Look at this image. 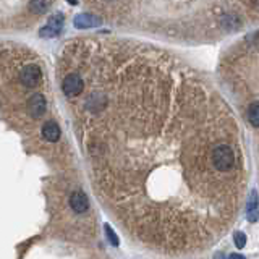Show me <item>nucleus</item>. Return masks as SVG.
Segmentation results:
<instances>
[{
	"label": "nucleus",
	"instance_id": "1",
	"mask_svg": "<svg viewBox=\"0 0 259 259\" xmlns=\"http://www.w3.org/2000/svg\"><path fill=\"white\" fill-rule=\"evenodd\" d=\"M211 159H212V165L215 167V170L228 172V170H232L235 165V153L230 146L220 145L212 151Z\"/></svg>",
	"mask_w": 259,
	"mask_h": 259
},
{
	"label": "nucleus",
	"instance_id": "2",
	"mask_svg": "<svg viewBox=\"0 0 259 259\" xmlns=\"http://www.w3.org/2000/svg\"><path fill=\"white\" fill-rule=\"evenodd\" d=\"M42 80V71L39 68V65L30 63L21 70L20 73V81L25 88H36Z\"/></svg>",
	"mask_w": 259,
	"mask_h": 259
},
{
	"label": "nucleus",
	"instance_id": "3",
	"mask_svg": "<svg viewBox=\"0 0 259 259\" xmlns=\"http://www.w3.org/2000/svg\"><path fill=\"white\" fill-rule=\"evenodd\" d=\"M83 88H84V83L81 80V76L76 73L65 76L62 81V91L67 97H76L78 94H81Z\"/></svg>",
	"mask_w": 259,
	"mask_h": 259
},
{
	"label": "nucleus",
	"instance_id": "4",
	"mask_svg": "<svg viewBox=\"0 0 259 259\" xmlns=\"http://www.w3.org/2000/svg\"><path fill=\"white\" fill-rule=\"evenodd\" d=\"M62 28H63V15L57 13V15H54L49 20L47 26L42 28L39 34L42 38H54V36H59L62 33Z\"/></svg>",
	"mask_w": 259,
	"mask_h": 259
},
{
	"label": "nucleus",
	"instance_id": "5",
	"mask_svg": "<svg viewBox=\"0 0 259 259\" xmlns=\"http://www.w3.org/2000/svg\"><path fill=\"white\" fill-rule=\"evenodd\" d=\"M28 109H30V113L33 115L34 118L42 117V115L46 113V109H47L46 97L42 94H34L30 99V102H28Z\"/></svg>",
	"mask_w": 259,
	"mask_h": 259
},
{
	"label": "nucleus",
	"instance_id": "6",
	"mask_svg": "<svg viewBox=\"0 0 259 259\" xmlns=\"http://www.w3.org/2000/svg\"><path fill=\"white\" fill-rule=\"evenodd\" d=\"M70 206L76 214H83L89 209V201L88 196L83 193V191H75L73 194L70 196Z\"/></svg>",
	"mask_w": 259,
	"mask_h": 259
},
{
	"label": "nucleus",
	"instance_id": "7",
	"mask_svg": "<svg viewBox=\"0 0 259 259\" xmlns=\"http://www.w3.org/2000/svg\"><path fill=\"white\" fill-rule=\"evenodd\" d=\"M60 126L55 123V121H47L42 126V138L49 143H57L60 140Z\"/></svg>",
	"mask_w": 259,
	"mask_h": 259
},
{
	"label": "nucleus",
	"instance_id": "8",
	"mask_svg": "<svg viewBox=\"0 0 259 259\" xmlns=\"http://www.w3.org/2000/svg\"><path fill=\"white\" fill-rule=\"evenodd\" d=\"M246 215H248V220L251 224H254V222H257V219H259V199H257V193L254 190L249 194Z\"/></svg>",
	"mask_w": 259,
	"mask_h": 259
},
{
	"label": "nucleus",
	"instance_id": "9",
	"mask_svg": "<svg viewBox=\"0 0 259 259\" xmlns=\"http://www.w3.org/2000/svg\"><path fill=\"white\" fill-rule=\"evenodd\" d=\"M100 25V20L94 15H89V13H81L75 18V26L80 28V30H86V28H92Z\"/></svg>",
	"mask_w": 259,
	"mask_h": 259
},
{
	"label": "nucleus",
	"instance_id": "10",
	"mask_svg": "<svg viewBox=\"0 0 259 259\" xmlns=\"http://www.w3.org/2000/svg\"><path fill=\"white\" fill-rule=\"evenodd\" d=\"M105 107V97L102 94H94L91 96L89 100H88V109L91 112H100Z\"/></svg>",
	"mask_w": 259,
	"mask_h": 259
},
{
	"label": "nucleus",
	"instance_id": "11",
	"mask_svg": "<svg viewBox=\"0 0 259 259\" xmlns=\"http://www.w3.org/2000/svg\"><path fill=\"white\" fill-rule=\"evenodd\" d=\"M50 7V0H31L30 2V10L33 13H46Z\"/></svg>",
	"mask_w": 259,
	"mask_h": 259
},
{
	"label": "nucleus",
	"instance_id": "12",
	"mask_svg": "<svg viewBox=\"0 0 259 259\" xmlns=\"http://www.w3.org/2000/svg\"><path fill=\"white\" fill-rule=\"evenodd\" d=\"M248 120L253 126H259V102H254L248 109Z\"/></svg>",
	"mask_w": 259,
	"mask_h": 259
},
{
	"label": "nucleus",
	"instance_id": "13",
	"mask_svg": "<svg viewBox=\"0 0 259 259\" xmlns=\"http://www.w3.org/2000/svg\"><path fill=\"white\" fill-rule=\"evenodd\" d=\"M104 228H105V233H107V240L110 241L112 246H118V244H120V240H118L117 233H115L113 230H112V227H110L109 224H105Z\"/></svg>",
	"mask_w": 259,
	"mask_h": 259
},
{
	"label": "nucleus",
	"instance_id": "14",
	"mask_svg": "<svg viewBox=\"0 0 259 259\" xmlns=\"http://www.w3.org/2000/svg\"><path fill=\"white\" fill-rule=\"evenodd\" d=\"M233 241L236 244V248H244V244H246V235L243 232H236L233 236Z\"/></svg>",
	"mask_w": 259,
	"mask_h": 259
},
{
	"label": "nucleus",
	"instance_id": "15",
	"mask_svg": "<svg viewBox=\"0 0 259 259\" xmlns=\"http://www.w3.org/2000/svg\"><path fill=\"white\" fill-rule=\"evenodd\" d=\"M227 259H246V257H244L243 254H230Z\"/></svg>",
	"mask_w": 259,
	"mask_h": 259
},
{
	"label": "nucleus",
	"instance_id": "16",
	"mask_svg": "<svg viewBox=\"0 0 259 259\" xmlns=\"http://www.w3.org/2000/svg\"><path fill=\"white\" fill-rule=\"evenodd\" d=\"M68 2H70V4H71V5H75V4H76V2H78V0H68Z\"/></svg>",
	"mask_w": 259,
	"mask_h": 259
}]
</instances>
